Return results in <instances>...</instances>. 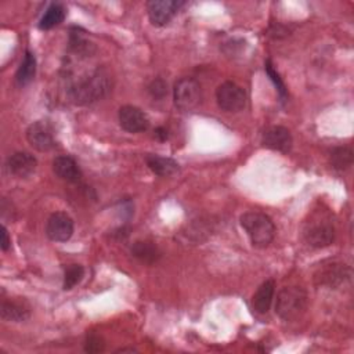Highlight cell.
Wrapping results in <instances>:
<instances>
[{
	"mask_svg": "<svg viewBox=\"0 0 354 354\" xmlns=\"http://www.w3.org/2000/svg\"><path fill=\"white\" fill-rule=\"evenodd\" d=\"M174 105L184 112L196 109L203 100L202 87L194 77H181L176 82L173 88Z\"/></svg>",
	"mask_w": 354,
	"mask_h": 354,
	"instance_id": "5",
	"label": "cell"
},
{
	"mask_svg": "<svg viewBox=\"0 0 354 354\" xmlns=\"http://www.w3.org/2000/svg\"><path fill=\"white\" fill-rule=\"evenodd\" d=\"M307 308V293L299 286L282 288L277 296L275 313L283 321L300 318Z\"/></svg>",
	"mask_w": 354,
	"mask_h": 354,
	"instance_id": "3",
	"label": "cell"
},
{
	"mask_svg": "<svg viewBox=\"0 0 354 354\" xmlns=\"http://www.w3.org/2000/svg\"><path fill=\"white\" fill-rule=\"evenodd\" d=\"M65 18V7L59 3H53L48 6V8L44 11L43 17L39 21L40 29H51L57 25H59Z\"/></svg>",
	"mask_w": 354,
	"mask_h": 354,
	"instance_id": "21",
	"label": "cell"
},
{
	"mask_svg": "<svg viewBox=\"0 0 354 354\" xmlns=\"http://www.w3.org/2000/svg\"><path fill=\"white\" fill-rule=\"evenodd\" d=\"M119 124L127 133H141L149 127V119L144 111L134 105H123L118 113Z\"/></svg>",
	"mask_w": 354,
	"mask_h": 354,
	"instance_id": "10",
	"label": "cell"
},
{
	"mask_svg": "<svg viewBox=\"0 0 354 354\" xmlns=\"http://www.w3.org/2000/svg\"><path fill=\"white\" fill-rule=\"evenodd\" d=\"M261 144L266 148L278 152H289L293 145L290 131L283 126H270L261 134Z\"/></svg>",
	"mask_w": 354,
	"mask_h": 354,
	"instance_id": "11",
	"label": "cell"
},
{
	"mask_svg": "<svg viewBox=\"0 0 354 354\" xmlns=\"http://www.w3.org/2000/svg\"><path fill=\"white\" fill-rule=\"evenodd\" d=\"M53 171L61 180L68 181V183H77L82 178V171H80L77 163L75 162L73 158H71L68 155L57 156L53 160Z\"/></svg>",
	"mask_w": 354,
	"mask_h": 354,
	"instance_id": "14",
	"label": "cell"
},
{
	"mask_svg": "<svg viewBox=\"0 0 354 354\" xmlns=\"http://www.w3.org/2000/svg\"><path fill=\"white\" fill-rule=\"evenodd\" d=\"M148 91L153 98L162 100L167 94V84L162 79H153L148 86Z\"/></svg>",
	"mask_w": 354,
	"mask_h": 354,
	"instance_id": "24",
	"label": "cell"
},
{
	"mask_svg": "<svg viewBox=\"0 0 354 354\" xmlns=\"http://www.w3.org/2000/svg\"><path fill=\"white\" fill-rule=\"evenodd\" d=\"M155 137L160 141H165L167 138V131L165 127H156L155 129Z\"/></svg>",
	"mask_w": 354,
	"mask_h": 354,
	"instance_id": "27",
	"label": "cell"
},
{
	"mask_svg": "<svg viewBox=\"0 0 354 354\" xmlns=\"http://www.w3.org/2000/svg\"><path fill=\"white\" fill-rule=\"evenodd\" d=\"M145 162H147V166L149 167V170L160 177L171 176L173 173H176L178 170V163L171 158H165V156H159V155H148L145 158Z\"/></svg>",
	"mask_w": 354,
	"mask_h": 354,
	"instance_id": "17",
	"label": "cell"
},
{
	"mask_svg": "<svg viewBox=\"0 0 354 354\" xmlns=\"http://www.w3.org/2000/svg\"><path fill=\"white\" fill-rule=\"evenodd\" d=\"M28 142L40 152H48L55 148V131L47 120H36L26 129Z\"/></svg>",
	"mask_w": 354,
	"mask_h": 354,
	"instance_id": "7",
	"label": "cell"
},
{
	"mask_svg": "<svg viewBox=\"0 0 354 354\" xmlns=\"http://www.w3.org/2000/svg\"><path fill=\"white\" fill-rule=\"evenodd\" d=\"M275 292V283L272 279L264 281L256 290V293L252 297V306L256 313L266 314L272 303Z\"/></svg>",
	"mask_w": 354,
	"mask_h": 354,
	"instance_id": "15",
	"label": "cell"
},
{
	"mask_svg": "<svg viewBox=\"0 0 354 354\" xmlns=\"http://www.w3.org/2000/svg\"><path fill=\"white\" fill-rule=\"evenodd\" d=\"M73 234V220L65 212L53 213L46 224V235L54 242H66Z\"/></svg>",
	"mask_w": 354,
	"mask_h": 354,
	"instance_id": "9",
	"label": "cell"
},
{
	"mask_svg": "<svg viewBox=\"0 0 354 354\" xmlns=\"http://www.w3.org/2000/svg\"><path fill=\"white\" fill-rule=\"evenodd\" d=\"M11 246V239L8 236V231L4 225H1V234H0V248L3 252H7Z\"/></svg>",
	"mask_w": 354,
	"mask_h": 354,
	"instance_id": "26",
	"label": "cell"
},
{
	"mask_svg": "<svg viewBox=\"0 0 354 354\" xmlns=\"http://www.w3.org/2000/svg\"><path fill=\"white\" fill-rule=\"evenodd\" d=\"M184 1L176 0H152L147 3L148 18L155 26H165L177 14Z\"/></svg>",
	"mask_w": 354,
	"mask_h": 354,
	"instance_id": "8",
	"label": "cell"
},
{
	"mask_svg": "<svg viewBox=\"0 0 354 354\" xmlns=\"http://www.w3.org/2000/svg\"><path fill=\"white\" fill-rule=\"evenodd\" d=\"M217 105L225 112H239L246 106V94L232 82H224L216 88Z\"/></svg>",
	"mask_w": 354,
	"mask_h": 354,
	"instance_id": "6",
	"label": "cell"
},
{
	"mask_svg": "<svg viewBox=\"0 0 354 354\" xmlns=\"http://www.w3.org/2000/svg\"><path fill=\"white\" fill-rule=\"evenodd\" d=\"M303 238L313 248H326L335 239V228L332 221L321 214L319 212L314 213L303 227Z\"/></svg>",
	"mask_w": 354,
	"mask_h": 354,
	"instance_id": "4",
	"label": "cell"
},
{
	"mask_svg": "<svg viewBox=\"0 0 354 354\" xmlns=\"http://www.w3.org/2000/svg\"><path fill=\"white\" fill-rule=\"evenodd\" d=\"M36 75V58L35 55L28 50L24 55L22 62L19 64V68L15 73V80L18 86H26L29 84Z\"/></svg>",
	"mask_w": 354,
	"mask_h": 354,
	"instance_id": "19",
	"label": "cell"
},
{
	"mask_svg": "<svg viewBox=\"0 0 354 354\" xmlns=\"http://www.w3.org/2000/svg\"><path fill=\"white\" fill-rule=\"evenodd\" d=\"M84 350L87 353H100L104 350V343H102V339L97 335H91L86 339V343H84Z\"/></svg>",
	"mask_w": 354,
	"mask_h": 354,
	"instance_id": "25",
	"label": "cell"
},
{
	"mask_svg": "<svg viewBox=\"0 0 354 354\" xmlns=\"http://www.w3.org/2000/svg\"><path fill=\"white\" fill-rule=\"evenodd\" d=\"M111 88V75L106 69L98 66L73 80L68 87V97L75 105H88L104 98Z\"/></svg>",
	"mask_w": 354,
	"mask_h": 354,
	"instance_id": "1",
	"label": "cell"
},
{
	"mask_svg": "<svg viewBox=\"0 0 354 354\" xmlns=\"http://www.w3.org/2000/svg\"><path fill=\"white\" fill-rule=\"evenodd\" d=\"M350 277V268L342 263H333L315 274L314 279L318 286H328V288H337L344 283L346 279Z\"/></svg>",
	"mask_w": 354,
	"mask_h": 354,
	"instance_id": "12",
	"label": "cell"
},
{
	"mask_svg": "<svg viewBox=\"0 0 354 354\" xmlns=\"http://www.w3.org/2000/svg\"><path fill=\"white\" fill-rule=\"evenodd\" d=\"M264 69H266V73L268 75V77L271 79V82L274 83L277 91H278V94H279V97H281L282 101H283V100L286 98V87H285V84H283V82H282L279 73L274 69V66H272V64H271L270 59L266 61Z\"/></svg>",
	"mask_w": 354,
	"mask_h": 354,
	"instance_id": "23",
	"label": "cell"
},
{
	"mask_svg": "<svg viewBox=\"0 0 354 354\" xmlns=\"http://www.w3.org/2000/svg\"><path fill=\"white\" fill-rule=\"evenodd\" d=\"M353 149L350 147H336L329 153V163L335 170L344 171L353 165Z\"/></svg>",
	"mask_w": 354,
	"mask_h": 354,
	"instance_id": "20",
	"label": "cell"
},
{
	"mask_svg": "<svg viewBox=\"0 0 354 354\" xmlns=\"http://www.w3.org/2000/svg\"><path fill=\"white\" fill-rule=\"evenodd\" d=\"M131 254L145 264H153L162 256L159 248L151 241H136L131 246Z\"/></svg>",
	"mask_w": 354,
	"mask_h": 354,
	"instance_id": "16",
	"label": "cell"
},
{
	"mask_svg": "<svg viewBox=\"0 0 354 354\" xmlns=\"http://www.w3.org/2000/svg\"><path fill=\"white\" fill-rule=\"evenodd\" d=\"M241 225L254 248H267L275 236L272 220L261 212H246L241 216Z\"/></svg>",
	"mask_w": 354,
	"mask_h": 354,
	"instance_id": "2",
	"label": "cell"
},
{
	"mask_svg": "<svg viewBox=\"0 0 354 354\" xmlns=\"http://www.w3.org/2000/svg\"><path fill=\"white\" fill-rule=\"evenodd\" d=\"M83 275H84V268L80 264L68 266L64 272V283H62L64 289L69 290L73 286H76L82 281Z\"/></svg>",
	"mask_w": 354,
	"mask_h": 354,
	"instance_id": "22",
	"label": "cell"
},
{
	"mask_svg": "<svg viewBox=\"0 0 354 354\" xmlns=\"http://www.w3.org/2000/svg\"><path fill=\"white\" fill-rule=\"evenodd\" d=\"M30 317L29 307L19 301H3L1 303V318L12 322H24Z\"/></svg>",
	"mask_w": 354,
	"mask_h": 354,
	"instance_id": "18",
	"label": "cell"
},
{
	"mask_svg": "<svg viewBox=\"0 0 354 354\" xmlns=\"http://www.w3.org/2000/svg\"><path fill=\"white\" fill-rule=\"evenodd\" d=\"M36 166L37 160L29 152H15L7 159L8 171L18 178H26L33 174Z\"/></svg>",
	"mask_w": 354,
	"mask_h": 354,
	"instance_id": "13",
	"label": "cell"
}]
</instances>
